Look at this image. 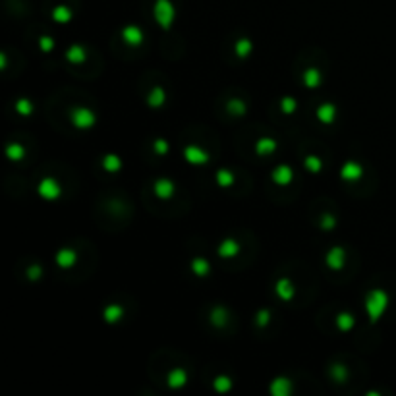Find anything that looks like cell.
<instances>
[{
  "label": "cell",
  "mask_w": 396,
  "mask_h": 396,
  "mask_svg": "<svg viewBox=\"0 0 396 396\" xmlns=\"http://www.w3.org/2000/svg\"><path fill=\"white\" fill-rule=\"evenodd\" d=\"M215 180H217V184L221 186V188H230L234 184V174H232L230 170H226V168H221V170H217Z\"/></svg>",
  "instance_id": "obj_28"
},
{
  "label": "cell",
  "mask_w": 396,
  "mask_h": 396,
  "mask_svg": "<svg viewBox=\"0 0 396 396\" xmlns=\"http://www.w3.org/2000/svg\"><path fill=\"white\" fill-rule=\"evenodd\" d=\"M331 375H332L334 381H338V383H346V381H348V367H346V365H342V363H332Z\"/></svg>",
  "instance_id": "obj_29"
},
{
  "label": "cell",
  "mask_w": 396,
  "mask_h": 396,
  "mask_svg": "<svg viewBox=\"0 0 396 396\" xmlns=\"http://www.w3.org/2000/svg\"><path fill=\"white\" fill-rule=\"evenodd\" d=\"M75 261H77V253H75L72 248H64L56 253V263H58V267L70 269L75 265Z\"/></svg>",
  "instance_id": "obj_12"
},
{
  "label": "cell",
  "mask_w": 396,
  "mask_h": 396,
  "mask_svg": "<svg viewBox=\"0 0 396 396\" xmlns=\"http://www.w3.org/2000/svg\"><path fill=\"white\" fill-rule=\"evenodd\" d=\"M240 249H242V248H240L238 240L226 238V240H222L221 246L217 248V253H219L222 259H232V257H236V255H238Z\"/></svg>",
  "instance_id": "obj_9"
},
{
  "label": "cell",
  "mask_w": 396,
  "mask_h": 396,
  "mask_svg": "<svg viewBox=\"0 0 396 396\" xmlns=\"http://www.w3.org/2000/svg\"><path fill=\"white\" fill-rule=\"evenodd\" d=\"M226 109H228V112H232L234 116H242V114H246V111H248L246 102L242 101V99H230L228 104H226Z\"/></svg>",
  "instance_id": "obj_31"
},
{
  "label": "cell",
  "mask_w": 396,
  "mask_h": 396,
  "mask_svg": "<svg viewBox=\"0 0 396 396\" xmlns=\"http://www.w3.org/2000/svg\"><path fill=\"white\" fill-rule=\"evenodd\" d=\"M354 325H356V317L352 313H348V311H342V313L336 315V327H338L342 332L352 331Z\"/></svg>",
  "instance_id": "obj_24"
},
{
  "label": "cell",
  "mask_w": 396,
  "mask_h": 396,
  "mask_svg": "<svg viewBox=\"0 0 396 396\" xmlns=\"http://www.w3.org/2000/svg\"><path fill=\"white\" fill-rule=\"evenodd\" d=\"M166 101V91L163 89V87H153L151 91H149L147 95V104L151 107V109H161L163 104H165Z\"/></svg>",
  "instance_id": "obj_19"
},
{
  "label": "cell",
  "mask_w": 396,
  "mask_h": 396,
  "mask_svg": "<svg viewBox=\"0 0 396 396\" xmlns=\"http://www.w3.org/2000/svg\"><path fill=\"white\" fill-rule=\"evenodd\" d=\"M280 109H282L284 114H294L296 109H298V101H296L294 97H284L280 101Z\"/></svg>",
  "instance_id": "obj_35"
},
{
  "label": "cell",
  "mask_w": 396,
  "mask_h": 396,
  "mask_svg": "<svg viewBox=\"0 0 396 396\" xmlns=\"http://www.w3.org/2000/svg\"><path fill=\"white\" fill-rule=\"evenodd\" d=\"M325 263L332 269V271H340L344 269V263H346V251L340 246H334V248L329 249L327 257H325Z\"/></svg>",
  "instance_id": "obj_6"
},
{
  "label": "cell",
  "mask_w": 396,
  "mask_h": 396,
  "mask_svg": "<svg viewBox=\"0 0 396 396\" xmlns=\"http://www.w3.org/2000/svg\"><path fill=\"white\" fill-rule=\"evenodd\" d=\"M271 394L273 396H288L292 390V381L288 377H277L271 383Z\"/></svg>",
  "instance_id": "obj_13"
},
{
  "label": "cell",
  "mask_w": 396,
  "mask_h": 396,
  "mask_svg": "<svg viewBox=\"0 0 396 396\" xmlns=\"http://www.w3.org/2000/svg\"><path fill=\"white\" fill-rule=\"evenodd\" d=\"M102 317H104V321L114 325V323H118L122 317H124V307L120 304H111L104 307V311H102Z\"/></svg>",
  "instance_id": "obj_20"
},
{
  "label": "cell",
  "mask_w": 396,
  "mask_h": 396,
  "mask_svg": "<svg viewBox=\"0 0 396 396\" xmlns=\"http://www.w3.org/2000/svg\"><path fill=\"white\" fill-rule=\"evenodd\" d=\"M43 277V267L41 265H33V267L28 269V278L29 280H37V278Z\"/></svg>",
  "instance_id": "obj_40"
},
{
  "label": "cell",
  "mask_w": 396,
  "mask_h": 396,
  "mask_svg": "<svg viewBox=\"0 0 396 396\" xmlns=\"http://www.w3.org/2000/svg\"><path fill=\"white\" fill-rule=\"evenodd\" d=\"M70 122H72L74 128H77V129H89L95 126L97 114H95L91 109L74 107V109H70Z\"/></svg>",
  "instance_id": "obj_2"
},
{
  "label": "cell",
  "mask_w": 396,
  "mask_h": 396,
  "mask_svg": "<svg viewBox=\"0 0 396 396\" xmlns=\"http://www.w3.org/2000/svg\"><path fill=\"white\" fill-rule=\"evenodd\" d=\"M174 14H176V10L170 0H157V4H155V19L159 21L161 28L163 29L172 28V23H174Z\"/></svg>",
  "instance_id": "obj_3"
},
{
  "label": "cell",
  "mask_w": 396,
  "mask_h": 396,
  "mask_svg": "<svg viewBox=\"0 0 396 396\" xmlns=\"http://www.w3.org/2000/svg\"><path fill=\"white\" fill-rule=\"evenodd\" d=\"M255 323H257V327H267L269 323H271V311H269V309H261V311H257V315H255Z\"/></svg>",
  "instance_id": "obj_39"
},
{
  "label": "cell",
  "mask_w": 396,
  "mask_h": 396,
  "mask_svg": "<svg viewBox=\"0 0 396 396\" xmlns=\"http://www.w3.org/2000/svg\"><path fill=\"white\" fill-rule=\"evenodd\" d=\"M321 228L323 230H332L334 226H336V217H332V215H329V213H325L321 217Z\"/></svg>",
  "instance_id": "obj_37"
},
{
  "label": "cell",
  "mask_w": 396,
  "mask_h": 396,
  "mask_svg": "<svg viewBox=\"0 0 396 396\" xmlns=\"http://www.w3.org/2000/svg\"><path fill=\"white\" fill-rule=\"evenodd\" d=\"M184 159L194 166H205V165H209V161H211L209 153H207L205 149L199 147V145H186Z\"/></svg>",
  "instance_id": "obj_5"
},
{
  "label": "cell",
  "mask_w": 396,
  "mask_h": 396,
  "mask_svg": "<svg viewBox=\"0 0 396 396\" xmlns=\"http://www.w3.org/2000/svg\"><path fill=\"white\" fill-rule=\"evenodd\" d=\"M153 149H155L157 155H166V153L170 151V143H168L166 139H155V141H153Z\"/></svg>",
  "instance_id": "obj_36"
},
{
  "label": "cell",
  "mask_w": 396,
  "mask_h": 396,
  "mask_svg": "<svg viewBox=\"0 0 396 396\" xmlns=\"http://www.w3.org/2000/svg\"><path fill=\"white\" fill-rule=\"evenodd\" d=\"M153 190H155V195H157L159 199L166 201V199H170V197L174 195L176 186H174V182H172V180H168V178H161V180H157V182H155Z\"/></svg>",
  "instance_id": "obj_8"
},
{
  "label": "cell",
  "mask_w": 396,
  "mask_h": 396,
  "mask_svg": "<svg viewBox=\"0 0 396 396\" xmlns=\"http://www.w3.org/2000/svg\"><path fill=\"white\" fill-rule=\"evenodd\" d=\"M122 39H124V43L129 46H139L141 43H143V39H145V35H143V31L139 28H136V25H128L126 29H122Z\"/></svg>",
  "instance_id": "obj_11"
},
{
  "label": "cell",
  "mask_w": 396,
  "mask_h": 396,
  "mask_svg": "<svg viewBox=\"0 0 396 396\" xmlns=\"http://www.w3.org/2000/svg\"><path fill=\"white\" fill-rule=\"evenodd\" d=\"M192 273L195 277H207L211 273V265L205 257H194L192 259Z\"/></svg>",
  "instance_id": "obj_23"
},
{
  "label": "cell",
  "mask_w": 396,
  "mask_h": 396,
  "mask_svg": "<svg viewBox=\"0 0 396 396\" xmlns=\"http://www.w3.org/2000/svg\"><path fill=\"white\" fill-rule=\"evenodd\" d=\"M304 165H305V168H307L309 172H315V174H317V172H321V168H323L321 159L315 157V155H309V157H305Z\"/></svg>",
  "instance_id": "obj_34"
},
{
  "label": "cell",
  "mask_w": 396,
  "mask_h": 396,
  "mask_svg": "<svg viewBox=\"0 0 396 396\" xmlns=\"http://www.w3.org/2000/svg\"><path fill=\"white\" fill-rule=\"evenodd\" d=\"M0 66H2V70L6 68V55H0Z\"/></svg>",
  "instance_id": "obj_41"
},
{
  "label": "cell",
  "mask_w": 396,
  "mask_h": 396,
  "mask_svg": "<svg viewBox=\"0 0 396 396\" xmlns=\"http://www.w3.org/2000/svg\"><path fill=\"white\" fill-rule=\"evenodd\" d=\"M388 307V294L385 290H371L365 296V311L371 323H377L381 319V315L385 313V309Z\"/></svg>",
  "instance_id": "obj_1"
},
{
  "label": "cell",
  "mask_w": 396,
  "mask_h": 396,
  "mask_svg": "<svg viewBox=\"0 0 396 396\" xmlns=\"http://www.w3.org/2000/svg\"><path fill=\"white\" fill-rule=\"evenodd\" d=\"M277 147H278L277 139L261 138V139H257V143H255V153H257L259 157H263V155H273V153L277 151Z\"/></svg>",
  "instance_id": "obj_17"
},
{
  "label": "cell",
  "mask_w": 396,
  "mask_h": 396,
  "mask_svg": "<svg viewBox=\"0 0 396 396\" xmlns=\"http://www.w3.org/2000/svg\"><path fill=\"white\" fill-rule=\"evenodd\" d=\"M16 112L21 114V116H29L33 112V102L29 99H18L16 101Z\"/></svg>",
  "instance_id": "obj_33"
},
{
  "label": "cell",
  "mask_w": 396,
  "mask_h": 396,
  "mask_svg": "<svg viewBox=\"0 0 396 396\" xmlns=\"http://www.w3.org/2000/svg\"><path fill=\"white\" fill-rule=\"evenodd\" d=\"M334 118H336V107L332 102H323L317 109V120L321 124H332Z\"/></svg>",
  "instance_id": "obj_15"
},
{
  "label": "cell",
  "mask_w": 396,
  "mask_h": 396,
  "mask_svg": "<svg viewBox=\"0 0 396 396\" xmlns=\"http://www.w3.org/2000/svg\"><path fill=\"white\" fill-rule=\"evenodd\" d=\"M66 60L70 64H83L87 60V52L82 45H72L68 50H66Z\"/></svg>",
  "instance_id": "obj_18"
},
{
  "label": "cell",
  "mask_w": 396,
  "mask_h": 396,
  "mask_svg": "<svg viewBox=\"0 0 396 396\" xmlns=\"http://www.w3.org/2000/svg\"><path fill=\"white\" fill-rule=\"evenodd\" d=\"M234 48H236V55H238V58L244 60V58H248V56L251 55V50H253V43H251L248 37H242V39L236 41V46H234Z\"/></svg>",
  "instance_id": "obj_25"
},
{
  "label": "cell",
  "mask_w": 396,
  "mask_h": 396,
  "mask_svg": "<svg viewBox=\"0 0 396 396\" xmlns=\"http://www.w3.org/2000/svg\"><path fill=\"white\" fill-rule=\"evenodd\" d=\"M166 383H168V387L170 388H182L186 387V383H188V373H186L184 369H172L168 375H166Z\"/></svg>",
  "instance_id": "obj_16"
},
{
  "label": "cell",
  "mask_w": 396,
  "mask_h": 396,
  "mask_svg": "<svg viewBox=\"0 0 396 396\" xmlns=\"http://www.w3.org/2000/svg\"><path fill=\"white\" fill-rule=\"evenodd\" d=\"M213 387H215L217 392H228V390L232 388V379L226 377V375H219V377L215 379Z\"/></svg>",
  "instance_id": "obj_32"
},
{
  "label": "cell",
  "mask_w": 396,
  "mask_h": 396,
  "mask_svg": "<svg viewBox=\"0 0 396 396\" xmlns=\"http://www.w3.org/2000/svg\"><path fill=\"white\" fill-rule=\"evenodd\" d=\"M39 46H41L43 52H50L55 48V39L48 37V35H41L39 37Z\"/></svg>",
  "instance_id": "obj_38"
},
{
  "label": "cell",
  "mask_w": 396,
  "mask_h": 396,
  "mask_svg": "<svg viewBox=\"0 0 396 396\" xmlns=\"http://www.w3.org/2000/svg\"><path fill=\"white\" fill-rule=\"evenodd\" d=\"M294 180V170L292 166L288 165H278L275 170H273V182L278 186H288Z\"/></svg>",
  "instance_id": "obj_10"
},
{
  "label": "cell",
  "mask_w": 396,
  "mask_h": 396,
  "mask_svg": "<svg viewBox=\"0 0 396 396\" xmlns=\"http://www.w3.org/2000/svg\"><path fill=\"white\" fill-rule=\"evenodd\" d=\"M209 319H211V325L213 327H217V329H222L226 323H228V311L222 307V305H217V307H213L211 309V315H209Z\"/></svg>",
  "instance_id": "obj_21"
},
{
  "label": "cell",
  "mask_w": 396,
  "mask_h": 396,
  "mask_svg": "<svg viewBox=\"0 0 396 396\" xmlns=\"http://www.w3.org/2000/svg\"><path fill=\"white\" fill-rule=\"evenodd\" d=\"M6 157H8L10 161H16V163H18V161H21V159L25 157V149H23L21 143H14V141H12V143L6 145Z\"/></svg>",
  "instance_id": "obj_26"
},
{
  "label": "cell",
  "mask_w": 396,
  "mask_h": 396,
  "mask_svg": "<svg viewBox=\"0 0 396 396\" xmlns=\"http://www.w3.org/2000/svg\"><path fill=\"white\" fill-rule=\"evenodd\" d=\"M102 168L107 170V172H118L120 168H122V161H120L118 155H104L102 157Z\"/></svg>",
  "instance_id": "obj_27"
},
{
  "label": "cell",
  "mask_w": 396,
  "mask_h": 396,
  "mask_svg": "<svg viewBox=\"0 0 396 396\" xmlns=\"http://www.w3.org/2000/svg\"><path fill=\"white\" fill-rule=\"evenodd\" d=\"M363 176V166L356 163V161H348L344 163L340 168V178L344 182H358L359 178Z\"/></svg>",
  "instance_id": "obj_7"
},
{
  "label": "cell",
  "mask_w": 396,
  "mask_h": 396,
  "mask_svg": "<svg viewBox=\"0 0 396 396\" xmlns=\"http://www.w3.org/2000/svg\"><path fill=\"white\" fill-rule=\"evenodd\" d=\"M277 296L280 298V300H284V302H290L292 298H294L296 294V288L294 284H292V280L290 278H280L277 282Z\"/></svg>",
  "instance_id": "obj_14"
},
{
  "label": "cell",
  "mask_w": 396,
  "mask_h": 396,
  "mask_svg": "<svg viewBox=\"0 0 396 396\" xmlns=\"http://www.w3.org/2000/svg\"><path fill=\"white\" fill-rule=\"evenodd\" d=\"M52 18H55V21H58V23H68V21L72 19V10L68 8V6H58V8H55V12H52Z\"/></svg>",
  "instance_id": "obj_30"
},
{
  "label": "cell",
  "mask_w": 396,
  "mask_h": 396,
  "mask_svg": "<svg viewBox=\"0 0 396 396\" xmlns=\"http://www.w3.org/2000/svg\"><path fill=\"white\" fill-rule=\"evenodd\" d=\"M37 192L43 199H46V201H55V199H58L60 194H62V188H60V184L56 182L52 176H46V178H43V180L39 182Z\"/></svg>",
  "instance_id": "obj_4"
},
{
  "label": "cell",
  "mask_w": 396,
  "mask_h": 396,
  "mask_svg": "<svg viewBox=\"0 0 396 396\" xmlns=\"http://www.w3.org/2000/svg\"><path fill=\"white\" fill-rule=\"evenodd\" d=\"M321 72L317 68H307L304 72V85L309 89H317L321 85Z\"/></svg>",
  "instance_id": "obj_22"
}]
</instances>
